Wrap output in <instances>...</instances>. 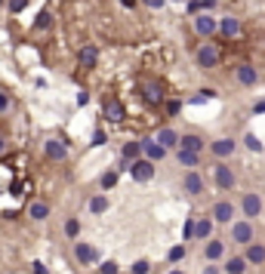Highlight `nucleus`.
Returning <instances> with one entry per match:
<instances>
[{
	"instance_id": "1",
	"label": "nucleus",
	"mask_w": 265,
	"mask_h": 274,
	"mask_svg": "<svg viewBox=\"0 0 265 274\" xmlns=\"http://www.w3.org/2000/svg\"><path fill=\"white\" fill-rule=\"evenodd\" d=\"M126 173L133 176V182H139V185H145V182H151V179H154L157 166H154V161H148V157H139V161L126 164Z\"/></svg>"
},
{
	"instance_id": "2",
	"label": "nucleus",
	"mask_w": 265,
	"mask_h": 274,
	"mask_svg": "<svg viewBox=\"0 0 265 274\" xmlns=\"http://www.w3.org/2000/svg\"><path fill=\"white\" fill-rule=\"evenodd\" d=\"M194 62H198V68H216L219 62H222V53H219L216 43H201L198 50H194Z\"/></svg>"
},
{
	"instance_id": "3",
	"label": "nucleus",
	"mask_w": 265,
	"mask_h": 274,
	"mask_svg": "<svg viewBox=\"0 0 265 274\" xmlns=\"http://www.w3.org/2000/svg\"><path fill=\"white\" fill-rule=\"evenodd\" d=\"M256 241V231H253V219H235L232 222V244L247 247Z\"/></svg>"
},
{
	"instance_id": "4",
	"label": "nucleus",
	"mask_w": 265,
	"mask_h": 274,
	"mask_svg": "<svg viewBox=\"0 0 265 274\" xmlns=\"http://www.w3.org/2000/svg\"><path fill=\"white\" fill-rule=\"evenodd\" d=\"M191 25H194V34H198V37H213L219 31V19H213L206 9H201L198 16H191Z\"/></svg>"
},
{
	"instance_id": "5",
	"label": "nucleus",
	"mask_w": 265,
	"mask_h": 274,
	"mask_svg": "<svg viewBox=\"0 0 265 274\" xmlns=\"http://www.w3.org/2000/svg\"><path fill=\"white\" fill-rule=\"evenodd\" d=\"M139 93H142V99L148 105H160V102H164V86H160V81H154V77H142Z\"/></svg>"
},
{
	"instance_id": "6",
	"label": "nucleus",
	"mask_w": 265,
	"mask_h": 274,
	"mask_svg": "<svg viewBox=\"0 0 265 274\" xmlns=\"http://www.w3.org/2000/svg\"><path fill=\"white\" fill-rule=\"evenodd\" d=\"M213 179H216V188L219 191H232L235 188V173H232V166H228L225 161H216L213 164Z\"/></svg>"
},
{
	"instance_id": "7",
	"label": "nucleus",
	"mask_w": 265,
	"mask_h": 274,
	"mask_svg": "<svg viewBox=\"0 0 265 274\" xmlns=\"http://www.w3.org/2000/svg\"><path fill=\"white\" fill-rule=\"evenodd\" d=\"M210 216L219 222V225H232L235 222V216H237V207L232 200H216L213 203V210H210Z\"/></svg>"
},
{
	"instance_id": "8",
	"label": "nucleus",
	"mask_w": 265,
	"mask_h": 274,
	"mask_svg": "<svg viewBox=\"0 0 265 274\" xmlns=\"http://www.w3.org/2000/svg\"><path fill=\"white\" fill-rule=\"evenodd\" d=\"M102 114H105L111 123L126 120V108H123V102L118 96H105V102H102Z\"/></svg>"
},
{
	"instance_id": "9",
	"label": "nucleus",
	"mask_w": 265,
	"mask_h": 274,
	"mask_svg": "<svg viewBox=\"0 0 265 274\" xmlns=\"http://www.w3.org/2000/svg\"><path fill=\"white\" fill-rule=\"evenodd\" d=\"M43 154H47V161H65L68 157V142L62 136H53V139L43 142Z\"/></svg>"
},
{
	"instance_id": "10",
	"label": "nucleus",
	"mask_w": 265,
	"mask_h": 274,
	"mask_svg": "<svg viewBox=\"0 0 265 274\" xmlns=\"http://www.w3.org/2000/svg\"><path fill=\"white\" fill-rule=\"evenodd\" d=\"M182 191H185L188 197H198V194H204V191H206V182L201 179L198 169H188V173L182 176Z\"/></svg>"
},
{
	"instance_id": "11",
	"label": "nucleus",
	"mask_w": 265,
	"mask_h": 274,
	"mask_svg": "<svg viewBox=\"0 0 265 274\" xmlns=\"http://www.w3.org/2000/svg\"><path fill=\"white\" fill-rule=\"evenodd\" d=\"M240 216H244V219H256V216H262V197L256 191L244 194V200H240Z\"/></svg>"
},
{
	"instance_id": "12",
	"label": "nucleus",
	"mask_w": 265,
	"mask_h": 274,
	"mask_svg": "<svg viewBox=\"0 0 265 274\" xmlns=\"http://www.w3.org/2000/svg\"><path fill=\"white\" fill-rule=\"evenodd\" d=\"M74 259L80 262V265H99V262H102V253H99L96 247L77 241V244H74Z\"/></svg>"
},
{
	"instance_id": "13",
	"label": "nucleus",
	"mask_w": 265,
	"mask_h": 274,
	"mask_svg": "<svg viewBox=\"0 0 265 274\" xmlns=\"http://www.w3.org/2000/svg\"><path fill=\"white\" fill-rule=\"evenodd\" d=\"M235 77H237L240 86H256L259 83V71H256V65H250V62H240L235 68Z\"/></svg>"
},
{
	"instance_id": "14",
	"label": "nucleus",
	"mask_w": 265,
	"mask_h": 274,
	"mask_svg": "<svg viewBox=\"0 0 265 274\" xmlns=\"http://www.w3.org/2000/svg\"><path fill=\"white\" fill-rule=\"evenodd\" d=\"M210 151H213L216 161H225V157H232V154L237 151V142L228 139V136H222V139H216V142L210 145Z\"/></svg>"
},
{
	"instance_id": "15",
	"label": "nucleus",
	"mask_w": 265,
	"mask_h": 274,
	"mask_svg": "<svg viewBox=\"0 0 265 274\" xmlns=\"http://www.w3.org/2000/svg\"><path fill=\"white\" fill-rule=\"evenodd\" d=\"M167 151H170V148H164V145H160L157 139H142V154L148 157V161L160 164V161L167 157Z\"/></svg>"
},
{
	"instance_id": "16",
	"label": "nucleus",
	"mask_w": 265,
	"mask_h": 274,
	"mask_svg": "<svg viewBox=\"0 0 265 274\" xmlns=\"http://www.w3.org/2000/svg\"><path fill=\"white\" fill-rule=\"evenodd\" d=\"M225 256V241L222 237H210V241H204V262H216Z\"/></svg>"
},
{
	"instance_id": "17",
	"label": "nucleus",
	"mask_w": 265,
	"mask_h": 274,
	"mask_svg": "<svg viewBox=\"0 0 265 274\" xmlns=\"http://www.w3.org/2000/svg\"><path fill=\"white\" fill-rule=\"evenodd\" d=\"M77 62H80V68H96L99 65V50L93 47V43H84V47H80V53H77Z\"/></svg>"
},
{
	"instance_id": "18",
	"label": "nucleus",
	"mask_w": 265,
	"mask_h": 274,
	"mask_svg": "<svg viewBox=\"0 0 265 274\" xmlns=\"http://www.w3.org/2000/svg\"><path fill=\"white\" fill-rule=\"evenodd\" d=\"M179 148H188V151H204L206 148V139L198 133H182L179 136Z\"/></svg>"
},
{
	"instance_id": "19",
	"label": "nucleus",
	"mask_w": 265,
	"mask_h": 274,
	"mask_svg": "<svg viewBox=\"0 0 265 274\" xmlns=\"http://www.w3.org/2000/svg\"><path fill=\"white\" fill-rule=\"evenodd\" d=\"M244 256H247L250 265H265V247H262L259 241L247 244V247H244Z\"/></svg>"
},
{
	"instance_id": "20",
	"label": "nucleus",
	"mask_w": 265,
	"mask_h": 274,
	"mask_svg": "<svg viewBox=\"0 0 265 274\" xmlns=\"http://www.w3.org/2000/svg\"><path fill=\"white\" fill-rule=\"evenodd\" d=\"M219 34L228 40V37H237L240 34V19H235V16H225V19H219Z\"/></svg>"
},
{
	"instance_id": "21",
	"label": "nucleus",
	"mask_w": 265,
	"mask_h": 274,
	"mask_svg": "<svg viewBox=\"0 0 265 274\" xmlns=\"http://www.w3.org/2000/svg\"><path fill=\"white\" fill-rule=\"evenodd\" d=\"M213 216L206 219V216H198V228H194V241H210L213 237Z\"/></svg>"
},
{
	"instance_id": "22",
	"label": "nucleus",
	"mask_w": 265,
	"mask_h": 274,
	"mask_svg": "<svg viewBox=\"0 0 265 274\" xmlns=\"http://www.w3.org/2000/svg\"><path fill=\"white\" fill-rule=\"evenodd\" d=\"M120 157H123V164H133V161H139V157H145L142 154V139L139 142H126L120 148Z\"/></svg>"
},
{
	"instance_id": "23",
	"label": "nucleus",
	"mask_w": 265,
	"mask_h": 274,
	"mask_svg": "<svg viewBox=\"0 0 265 274\" xmlns=\"http://www.w3.org/2000/svg\"><path fill=\"white\" fill-rule=\"evenodd\" d=\"M247 268H250V262H247V256H232L222 265V271L225 274H247Z\"/></svg>"
},
{
	"instance_id": "24",
	"label": "nucleus",
	"mask_w": 265,
	"mask_h": 274,
	"mask_svg": "<svg viewBox=\"0 0 265 274\" xmlns=\"http://www.w3.org/2000/svg\"><path fill=\"white\" fill-rule=\"evenodd\" d=\"M154 139L164 145V148H179V133H176V130H170V127H160Z\"/></svg>"
},
{
	"instance_id": "25",
	"label": "nucleus",
	"mask_w": 265,
	"mask_h": 274,
	"mask_svg": "<svg viewBox=\"0 0 265 274\" xmlns=\"http://www.w3.org/2000/svg\"><path fill=\"white\" fill-rule=\"evenodd\" d=\"M28 216L34 222H47L50 219V203H43V200H34L31 207H28Z\"/></svg>"
},
{
	"instance_id": "26",
	"label": "nucleus",
	"mask_w": 265,
	"mask_h": 274,
	"mask_svg": "<svg viewBox=\"0 0 265 274\" xmlns=\"http://www.w3.org/2000/svg\"><path fill=\"white\" fill-rule=\"evenodd\" d=\"M176 161L182 166H198L201 164V151H188V148H176Z\"/></svg>"
},
{
	"instance_id": "27",
	"label": "nucleus",
	"mask_w": 265,
	"mask_h": 274,
	"mask_svg": "<svg viewBox=\"0 0 265 274\" xmlns=\"http://www.w3.org/2000/svg\"><path fill=\"white\" fill-rule=\"evenodd\" d=\"M89 213H93V216L108 213V197H105V194H96V197H89Z\"/></svg>"
},
{
	"instance_id": "28",
	"label": "nucleus",
	"mask_w": 265,
	"mask_h": 274,
	"mask_svg": "<svg viewBox=\"0 0 265 274\" xmlns=\"http://www.w3.org/2000/svg\"><path fill=\"white\" fill-rule=\"evenodd\" d=\"M47 28H53V13L50 9H40L37 19H34V31H47Z\"/></svg>"
},
{
	"instance_id": "29",
	"label": "nucleus",
	"mask_w": 265,
	"mask_h": 274,
	"mask_svg": "<svg viewBox=\"0 0 265 274\" xmlns=\"http://www.w3.org/2000/svg\"><path fill=\"white\" fill-rule=\"evenodd\" d=\"M185 256H188V247H185V244H176V247H170L167 262H170V265H176V262H182Z\"/></svg>"
},
{
	"instance_id": "30",
	"label": "nucleus",
	"mask_w": 265,
	"mask_h": 274,
	"mask_svg": "<svg viewBox=\"0 0 265 274\" xmlns=\"http://www.w3.org/2000/svg\"><path fill=\"white\" fill-rule=\"evenodd\" d=\"M77 234H80V219L71 216V219L65 222V237H68V241H77Z\"/></svg>"
},
{
	"instance_id": "31",
	"label": "nucleus",
	"mask_w": 265,
	"mask_h": 274,
	"mask_svg": "<svg viewBox=\"0 0 265 274\" xmlns=\"http://www.w3.org/2000/svg\"><path fill=\"white\" fill-rule=\"evenodd\" d=\"M194 228H198V216H188V219H185V231H182V244H185V241H194Z\"/></svg>"
},
{
	"instance_id": "32",
	"label": "nucleus",
	"mask_w": 265,
	"mask_h": 274,
	"mask_svg": "<svg viewBox=\"0 0 265 274\" xmlns=\"http://www.w3.org/2000/svg\"><path fill=\"white\" fill-rule=\"evenodd\" d=\"M244 145L250 148V151H256V154H262V151H265V145L256 139V133H247V136H244Z\"/></svg>"
},
{
	"instance_id": "33",
	"label": "nucleus",
	"mask_w": 265,
	"mask_h": 274,
	"mask_svg": "<svg viewBox=\"0 0 265 274\" xmlns=\"http://www.w3.org/2000/svg\"><path fill=\"white\" fill-rule=\"evenodd\" d=\"M99 185H102V191H108V188H114V185H118V173H114V169H108V173H105V176L99 179Z\"/></svg>"
},
{
	"instance_id": "34",
	"label": "nucleus",
	"mask_w": 265,
	"mask_h": 274,
	"mask_svg": "<svg viewBox=\"0 0 265 274\" xmlns=\"http://www.w3.org/2000/svg\"><path fill=\"white\" fill-rule=\"evenodd\" d=\"M99 274H120V265H118V262H99Z\"/></svg>"
},
{
	"instance_id": "35",
	"label": "nucleus",
	"mask_w": 265,
	"mask_h": 274,
	"mask_svg": "<svg viewBox=\"0 0 265 274\" xmlns=\"http://www.w3.org/2000/svg\"><path fill=\"white\" fill-rule=\"evenodd\" d=\"M9 108H13V96L6 89H0V114H9Z\"/></svg>"
},
{
	"instance_id": "36",
	"label": "nucleus",
	"mask_w": 265,
	"mask_h": 274,
	"mask_svg": "<svg viewBox=\"0 0 265 274\" xmlns=\"http://www.w3.org/2000/svg\"><path fill=\"white\" fill-rule=\"evenodd\" d=\"M130 271H133V274H148V271H151V262H148V259H139V262H133Z\"/></svg>"
},
{
	"instance_id": "37",
	"label": "nucleus",
	"mask_w": 265,
	"mask_h": 274,
	"mask_svg": "<svg viewBox=\"0 0 265 274\" xmlns=\"http://www.w3.org/2000/svg\"><path fill=\"white\" fill-rule=\"evenodd\" d=\"M201 9H204L201 0H185V13H188V16H198Z\"/></svg>"
},
{
	"instance_id": "38",
	"label": "nucleus",
	"mask_w": 265,
	"mask_h": 274,
	"mask_svg": "<svg viewBox=\"0 0 265 274\" xmlns=\"http://www.w3.org/2000/svg\"><path fill=\"white\" fill-rule=\"evenodd\" d=\"M25 6H28V0H6V9H9V13H22Z\"/></svg>"
},
{
	"instance_id": "39",
	"label": "nucleus",
	"mask_w": 265,
	"mask_h": 274,
	"mask_svg": "<svg viewBox=\"0 0 265 274\" xmlns=\"http://www.w3.org/2000/svg\"><path fill=\"white\" fill-rule=\"evenodd\" d=\"M105 142H108L105 130H96V133H93V142H89V145H93V148H99V145H105Z\"/></svg>"
},
{
	"instance_id": "40",
	"label": "nucleus",
	"mask_w": 265,
	"mask_h": 274,
	"mask_svg": "<svg viewBox=\"0 0 265 274\" xmlns=\"http://www.w3.org/2000/svg\"><path fill=\"white\" fill-rule=\"evenodd\" d=\"M6 154H9V139L0 133V157H6Z\"/></svg>"
},
{
	"instance_id": "41",
	"label": "nucleus",
	"mask_w": 265,
	"mask_h": 274,
	"mask_svg": "<svg viewBox=\"0 0 265 274\" xmlns=\"http://www.w3.org/2000/svg\"><path fill=\"white\" fill-rule=\"evenodd\" d=\"M179 111H182V105H179V102H167V114H170V117H176Z\"/></svg>"
},
{
	"instance_id": "42",
	"label": "nucleus",
	"mask_w": 265,
	"mask_h": 274,
	"mask_svg": "<svg viewBox=\"0 0 265 274\" xmlns=\"http://www.w3.org/2000/svg\"><path fill=\"white\" fill-rule=\"evenodd\" d=\"M31 271H34V274H50V271H47V265H43V262H31Z\"/></svg>"
},
{
	"instance_id": "43",
	"label": "nucleus",
	"mask_w": 265,
	"mask_h": 274,
	"mask_svg": "<svg viewBox=\"0 0 265 274\" xmlns=\"http://www.w3.org/2000/svg\"><path fill=\"white\" fill-rule=\"evenodd\" d=\"M142 3H145V6H151V9H160V6L167 3V0H142Z\"/></svg>"
},
{
	"instance_id": "44",
	"label": "nucleus",
	"mask_w": 265,
	"mask_h": 274,
	"mask_svg": "<svg viewBox=\"0 0 265 274\" xmlns=\"http://www.w3.org/2000/svg\"><path fill=\"white\" fill-rule=\"evenodd\" d=\"M87 102H89V93H77V105H80V108H84Z\"/></svg>"
},
{
	"instance_id": "45",
	"label": "nucleus",
	"mask_w": 265,
	"mask_h": 274,
	"mask_svg": "<svg viewBox=\"0 0 265 274\" xmlns=\"http://www.w3.org/2000/svg\"><path fill=\"white\" fill-rule=\"evenodd\" d=\"M253 114H265V99H262V102H256V105H253Z\"/></svg>"
},
{
	"instance_id": "46",
	"label": "nucleus",
	"mask_w": 265,
	"mask_h": 274,
	"mask_svg": "<svg viewBox=\"0 0 265 274\" xmlns=\"http://www.w3.org/2000/svg\"><path fill=\"white\" fill-rule=\"evenodd\" d=\"M136 3H139V0H120V6H123V9H136Z\"/></svg>"
},
{
	"instance_id": "47",
	"label": "nucleus",
	"mask_w": 265,
	"mask_h": 274,
	"mask_svg": "<svg viewBox=\"0 0 265 274\" xmlns=\"http://www.w3.org/2000/svg\"><path fill=\"white\" fill-rule=\"evenodd\" d=\"M201 3H204V9H206V13H210V9L216 6V0H201Z\"/></svg>"
},
{
	"instance_id": "48",
	"label": "nucleus",
	"mask_w": 265,
	"mask_h": 274,
	"mask_svg": "<svg viewBox=\"0 0 265 274\" xmlns=\"http://www.w3.org/2000/svg\"><path fill=\"white\" fill-rule=\"evenodd\" d=\"M219 271H222V268H216V265H206L204 268V274H219Z\"/></svg>"
},
{
	"instance_id": "49",
	"label": "nucleus",
	"mask_w": 265,
	"mask_h": 274,
	"mask_svg": "<svg viewBox=\"0 0 265 274\" xmlns=\"http://www.w3.org/2000/svg\"><path fill=\"white\" fill-rule=\"evenodd\" d=\"M170 274H182V271H179V268H173V271H170Z\"/></svg>"
},
{
	"instance_id": "50",
	"label": "nucleus",
	"mask_w": 265,
	"mask_h": 274,
	"mask_svg": "<svg viewBox=\"0 0 265 274\" xmlns=\"http://www.w3.org/2000/svg\"><path fill=\"white\" fill-rule=\"evenodd\" d=\"M173 3H185V0H173Z\"/></svg>"
}]
</instances>
